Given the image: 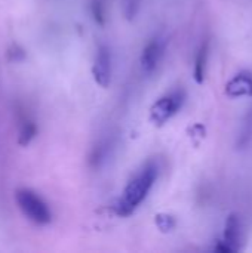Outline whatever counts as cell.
<instances>
[{
    "mask_svg": "<svg viewBox=\"0 0 252 253\" xmlns=\"http://www.w3.org/2000/svg\"><path fill=\"white\" fill-rule=\"evenodd\" d=\"M110 151H111V142L108 139H105V141L100 142L98 145H95L94 150H92V153H91V157H89L91 165L94 168H100L108 159Z\"/></svg>",
    "mask_w": 252,
    "mask_h": 253,
    "instance_id": "30bf717a",
    "label": "cell"
},
{
    "mask_svg": "<svg viewBox=\"0 0 252 253\" xmlns=\"http://www.w3.org/2000/svg\"><path fill=\"white\" fill-rule=\"evenodd\" d=\"M252 142V108L248 111V114L245 116L242 126L239 129V135H238V147L239 148H245Z\"/></svg>",
    "mask_w": 252,
    "mask_h": 253,
    "instance_id": "8fae6325",
    "label": "cell"
},
{
    "mask_svg": "<svg viewBox=\"0 0 252 253\" xmlns=\"http://www.w3.org/2000/svg\"><path fill=\"white\" fill-rule=\"evenodd\" d=\"M111 74H113L111 50L107 44H100L92 65V76L101 87H107L111 82Z\"/></svg>",
    "mask_w": 252,
    "mask_h": 253,
    "instance_id": "5b68a950",
    "label": "cell"
},
{
    "mask_svg": "<svg viewBox=\"0 0 252 253\" xmlns=\"http://www.w3.org/2000/svg\"><path fill=\"white\" fill-rule=\"evenodd\" d=\"M241 240H242V227H241V219L238 215H230L226 221L224 227V243L233 251H239L241 248Z\"/></svg>",
    "mask_w": 252,
    "mask_h": 253,
    "instance_id": "52a82bcc",
    "label": "cell"
},
{
    "mask_svg": "<svg viewBox=\"0 0 252 253\" xmlns=\"http://www.w3.org/2000/svg\"><path fill=\"white\" fill-rule=\"evenodd\" d=\"M165 49H166V39L160 34L153 36L144 46L141 58H140V64L144 73L151 74L160 64L163 55H165Z\"/></svg>",
    "mask_w": 252,
    "mask_h": 253,
    "instance_id": "277c9868",
    "label": "cell"
},
{
    "mask_svg": "<svg viewBox=\"0 0 252 253\" xmlns=\"http://www.w3.org/2000/svg\"><path fill=\"white\" fill-rule=\"evenodd\" d=\"M15 203L19 211L36 225H48L52 221V212L48 203L33 190L19 188L15 191Z\"/></svg>",
    "mask_w": 252,
    "mask_h": 253,
    "instance_id": "7a4b0ae2",
    "label": "cell"
},
{
    "mask_svg": "<svg viewBox=\"0 0 252 253\" xmlns=\"http://www.w3.org/2000/svg\"><path fill=\"white\" fill-rule=\"evenodd\" d=\"M7 58L13 62H19L25 58V52L21 46L18 44H13L10 49H7Z\"/></svg>",
    "mask_w": 252,
    "mask_h": 253,
    "instance_id": "5bb4252c",
    "label": "cell"
},
{
    "mask_svg": "<svg viewBox=\"0 0 252 253\" xmlns=\"http://www.w3.org/2000/svg\"><path fill=\"white\" fill-rule=\"evenodd\" d=\"M36 135H37V125L31 120H24L19 126L16 142L21 147H28L31 141L36 138Z\"/></svg>",
    "mask_w": 252,
    "mask_h": 253,
    "instance_id": "9c48e42d",
    "label": "cell"
},
{
    "mask_svg": "<svg viewBox=\"0 0 252 253\" xmlns=\"http://www.w3.org/2000/svg\"><path fill=\"white\" fill-rule=\"evenodd\" d=\"M157 178H159L157 163L153 160H149L147 163H144L126 184L122 197L114 206L116 213L119 216L132 215L140 208V205L147 199Z\"/></svg>",
    "mask_w": 252,
    "mask_h": 253,
    "instance_id": "6da1fadb",
    "label": "cell"
},
{
    "mask_svg": "<svg viewBox=\"0 0 252 253\" xmlns=\"http://www.w3.org/2000/svg\"><path fill=\"white\" fill-rule=\"evenodd\" d=\"M208 56H209V43L203 42L195 56V67H193V76L198 83H203L206 67H208Z\"/></svg>",
    "mask_w": 252,
    "mask_h": 253,
    "instance_id": "ba28073f",
    "label": "cell"
},
{
    "mask_svg": "<svg viewBox=\"0 0 252 253\" xmlns=\"http://www.w3.org/2000/svg\"><path fill=\"white\" fill-rule=\"evenodd\" d=\"M186 102V92L183 89H174L169 93L160 96L150 108V120L162 126L169 119H172L184 105Z\"/></svg>",
    "mask_w": 252,
    "mask_h": 253,
    "instance_id": "3957f363",
    "label": "cell"
},
{
    "mask_svg": "<svg viewBox=\"0 0 252 253\" xmlns=\"http://www.w3.org/2000/svg\"><path fill=\"white\" fill-rule=\"evenodd\" d=\"M140 1L141 0H123V10H125V15L131 19L135 16L138 7H140Z\"/></svg>",
    "mask_w": 252,
    "mask_h": 253,
    "instance_id": "4fadbf2b",
    "label": "cell"
},
{
    "mask_svg": "<svg viewBox=\"0 0 252 253\" xmlns=\"http://www.w3.org/2000/svg\"><path fill=\"white\" fill-rule=\"evenodd\" d=\"M91 13L98 25H105L107 21V6L105 0H91Z\"/></svg>",
    "mask_w": 252,
    "mask_h": 253,
    "instance_id": "7c38bea8",
    "label": "cell"
},
{
    "mask_svg": "<svg viewBox=\"0 0 252 253\" xmlns=\"http://www.w3.org/2000/svg\"><path fill=\"white\" fill-rule=\"evenodd\" d=\"M226 93L232 98L238 96H252V74L242 71L236 74L227 84Z\"/></svg>",
    "mask_w": 252,
    "mask_h": 253,
    "instance_id": "8992f818",
    "label": "cell"
}]
</instances>
